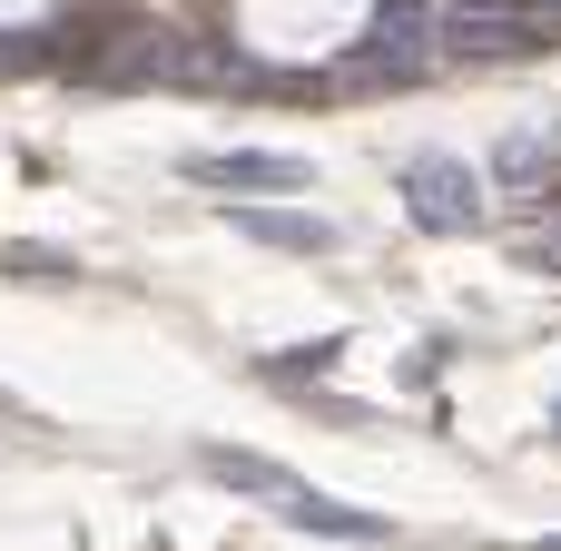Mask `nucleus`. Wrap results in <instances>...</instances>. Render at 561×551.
Segmentation results:
<instances>
[{
    "instance_id": "obj_1",
    "label": "nucleus",
    "mask_w": 561,
    "mask_h": 551,
    "mask_svg": "<svg viewBox=\"0 0 561 551\" xmlns=\"http://www.w3.org/2000/svg\"><path fill=\"white\" fill-rule=\"evenodd\" d=\"M207 473H217L227 493L266 503L276 523H296V532H335V542H385V523H375V513H345V503L306 493V483H296L286 463H266V454H237V444H207Z\"/></svg>"
},
{
    "instance_id": "obj_2",
    "label": "nucleus",
    "mask_w": 561,
    "mask_h": 551,
    "mask_svg": "<svg viewBox=\"0 0 561 551\" xmlns=\"http://www.w3.org/2000/svg\"><path fill=\"white\" fill-rule=\"evenodd\" d=\"M424 49H434V10H424V0H385V20L365 30V49H345L325 79L355 99V89H375V79H414Z\"/></svg>"
},
{
    "instance_id": "obj_3",
    "label": "nucleus",
    "mask_w": 561,
    "mask_h": 551,
    "mask_svg": "<svg viewBox=\"0 0 561 551\" xmlns=\"http://www.w3.org/2000/svg\"><path fill=\"white\" fill-rule=\"evenodd\" d=\"M394 187H404V217L434 227V237H473V217H483V177L463 158H444V148H424Z\"/></svg>"
},
{
    "instance_id": "obj_4",
    "label": "nucleus",
    "mask_w": 561,
    "mask_h": 551,
    "mask_svg": "<svg viewBox=\"0 0 561 551\" xmlns=\"http://www.w3.org/2000/svg\"><path fill=\"white\" fill-rule=\"evenodd\" d=\"M187 177H197V187H227V197H286V187H306V168L276 158V148H217V158H197Z\"/></svg>"
},
{
    "instance_id": "obj_5",
    "label": "nucleus",
    "mask_w": 561,
    "mask_h": 551,
    "mask_svg": "<svg viewBox=\"0 0 561 551\" xmlns=\"http://www.w3.org/2000/svg\"><path fill=\"white\" fill-rule=\"evenodd\" d=\"M493 177H503L513 197H552L561 187V128H513V138L493 148Z\"/></svg>"
},
{
    "instance_id": "obj_6",
    "label": "nucleus",
    "mask_w": 561,
    "mask_h": 551,
    "mask_svg": "<svg viewBox=\"0 0 561 551\" xmlns=\"http://www.w3.org/2000/svg\"><path fill=\"white\" fill-rule=\"evenodd\" d=\"M247 237H266V246H335V227H325V217L306 227V217H266V207H247Z\"/></svg>"
},
{
    "instance_id": "obj_7",
    "label": "nucleus",
    "mask_w": 561,
    "mask_h": 551,
    "mask_svg": "<svg viewBox=\"0 0 561 551\" xmlns=\"http://www.w3.org/2000/svg\"><path fill=\"white\" fill-rule=\"evenodd\" d=\"M39 49H49V39H0V69H30Z\"/></svg>"
},
{
    "instance_id": "obj_8",
    "label": "nucleus",
    "mask_w": 561,
    "mask_h": 551,
    "mask_svg": "<svg viewBox=\"0 0 561 551\" xmlns=\"http://www.w3.org/2000/svg\"><path fill=\"white\" fill-rule=\"evenodd\" d=\"M552 444H561V404H552Z\"/></svg>"
}]
</instances>
